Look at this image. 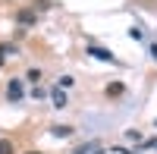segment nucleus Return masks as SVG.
Listing matches in <instances>:
<instances>
[{
	"mask_svg": "<svg viewBox=\"0 0 157 154\" xmlns=\"http://www.w3.org/2000/svg\"><path fill=\"white\" fill-rule=\"evenodd\" d=\"M88 151H94V145H82V148H78L75 154H88Z\"/></svg>",
	"mask_w": 157,
	"mask_h": 154,
	"instance_id": "obj_10",
	"label": "nucleus"
},
{
	"mask_svg": "<svg viewBox=\"0 0 157 154\" xmlns=\"http://www.w3.org/2000/svg\"><path fill=\"white\" fill-rule=\"evenodd\" d=\"M3 60H6V57H3V54H0V69H3Z\"/></svg>",
	"mask_w": 157,
	"mask_h": 154,
	"instance_id": "obj_12",
	"label": "nucleus"
},
{
	"mask_svg": "<svg viewBox=\"0 0 157 154\" xmlns=\"http://www.w3.org/2000/svg\"><path fill=\"white\" fill-rule=\"evenodd\" d=\"M50 101H54V107H57V110H63V107L69 104V98H66V91H63L60 85L54 88V91H50Z\"/></svg>",
	"mask_w": 157,
	"mask_h": 154,
	"instance_id": "obj_3",
	"label": "nucleus"
},
{
	"mask_svg": "<svg viewBox=\"0 0 157 154\" xmlns=\"http://www.w3.org/2000/svg\"><path fill=\"white\" fill-rule=\"evenodd\" d=\"M6 98L13 101V104H19V101L25 98V88H22V82H19V79H13V82L6 85Z\"/></svg>",
	"mask_w": 157,
	"mask_h": 154,
	"instance_id": "obj_2",
	"label": "nucleus"
},
{
	"mask_svg": "<svg viewBox=\"0 0 157 154\" xmlns=\"http://www.w3.org/2000/svg\"><path fill=\"white\" fill-rule=\"evenodd\" d=\"M154 126H157V120H154Z\"/></svg>",
	"mask_w": 157,
	"mask_h": 154,
	"instance_id": "obj_14",
	"label": "nucleus"
},
{
	"mask_svg": "<svg viewBox=\"0 0 157 154\" xmlns=\"http://www.w3.org/2000/svg\"><path fill=\"white\" fill-rule=\"evenodd\" d=\"M0 154H16V145L10 138H0Z\"/></svg>",
	"mask_w": 157,
	"mask_h": 154,
	"instance_id": "obj_7",
	"label": "nucleus"
},
{
	"mask_svg": "<svg viewBox=\"0 0 157 154\" xmlns=\"http://www.w3.org/2000/svg\"><path fill=\"white\" fill-rule=\"evenodd\" d=\"M50 132H54V138H69L72 135V126H54Z\"/></svg>",
	"mask_w": 157,
	"mask_h": 154,
	"instance_id": "obj_6",
	"label": "nucleus"
},
{
	"mask_svg": "<svg viewBox=\"0 0 157 154\" xmlns=\"http://www.w3.org/2000/svg\"><path fill=\"white\" fill-rule=\"evenodd\" d=\"M0 54H3V57H13V54H16V47H13V44H0Z\"/></svg>",
	"mask_w": 157,
	"mask_h": 154,
	"instance_id": "obj_8",
	"label": "nucleus"
},
{
	"mask_svg": "<svg viewBox=\"0 0 157 154\" xmlns=\"http://www.w3.org/2000/svg\"><path fill=\"white\" fill-rule=\"evenodd\" d=\"M25 154H41V151H25Z\"/></svg>",
	"mask_w": 157,
	"mask_h": 154,
	"instance_id": "obj_13",
	"label": "nucleus"
},
{
	"mask_svg": "<svg viewBox=\"0 0 157 154\" xmlns=\"http://www.w3.org/2000/svg\"><path fill=\"white\" fill-rule=\"evenodd\" d=\"M60 88H72V75H63V79H60Z\"/></svg>",
	"mask_w": 157,
	"mask_h": 154,
	"instance_id": "obj_9",
	"label": "nucleus"
},
{
	"mask_svg": "<svg viewBox=\"0 0 157 154\" xmlns=\"http://www.w3.org/2000/svg\"><path fill=\"white\" fill-rule=\"evenodd\" d=\"M16 22H22V25H35L38 19H35L32 10H19V13H16Z\"/></svg>",
	"mask_w": 157,
	"mask_h": 154,
	"instance_id": "obj_4",
	"label": "nucleus"
},
{
	"mask_svg": "<svg viewBox=\"0 0 157 154\" xmlns=\"http://www.w3.org/2000/svg\"><path fill=\"white\" fill-rule=\"evenodd\" d=\"M123 91H126V85H123V82H113V85H107V98H120Z\"/></svg>",
	"mask_w": 157,
	"mask_h": 154,
	"instance_id": "obj_5",
	"label": "nucleus"
},
{
	"mask_svg": "<svg viewBox=\"0 0 157 154\" xmlns=\"http://www.w3.org/2000/svg\"><path fill=\"white\" fill-rule=\"evenodd\" d=\"M88 54L94 57V60H101V63H116V57L110 54L107 47H98V44H88Z\"/></svg>",
	"mask_w": 157,
	"mask_h": 154,
	"instance_id": "obj_1",
	"label": "nucleus"
},
{
	"mask_svg": "<svg viewBox=\"0 0 157 154\" xmlns=\"http://www.w3.org/2000/svg\"><path fill=\"white\" fill-rule=\"evenodd\" d=\"M151 57H154V60H157V44H151Z\"/></svg>",
	"mask_w": 157,
	"mask_h": 154,
	"instance_id": "obj_11",
	"label": "nucleus"
}]
</instances>
